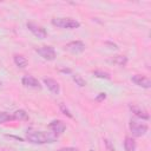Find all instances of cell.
Here are the masks:
<instances>
[{
    "instance_id": "6da1fadb",
    "label": "cell",
    "mask_w": 151,
    "mask_h": 151,
    "mask_svg": "<svg viewBox=\"0 0 151 151\" xmlns=\"http://www.w3.org/2000/svg\"><path fill=\"white\" fill-rule=\"evenodd\" d=\"M26 139L33 144H51V143L57 142L58 136L51 130L50 131L29 130L26 133Z\"/></svg>"
},
{
    "instance_id": "7a4b0ae2",
    "label": "cell",
    "mask_w": 151,
    "mask_h": 151,
    "mask_svg": "<svg viewBox=\"0 0 151 151\" xmlns=\"http://www.w3.org/2000/svg\"><path fill=\"white\" fill-rule=\"evenodd\" d=\"M130 130H131V132L134 137H142L147 132L149 126L142 119L133 118V119L130 120Z\"/></svg>"
},
{
    "instance_id": "3957f363",
    "label": "cell",
    "mask_w": 151,
    "mask_h": 151,
    "mask_svg": "<svg viewBox=\"0 0 151 151\" xmlns=\"http://www.w3.org/2000/svg\"><path fill=\"white\" fill-rule=\"evenodd\" d=\"M51 22H52V25H54L57 27L67 28V29L80 27V22L76 19H72V18H53Z\"/></svg>"
},
{
    "instance_id": "277c9868",
    "label": "cell",
    "mask_w": 151,
    "mask_h": 151,
    "mask_svg": "<svg viewBox=\"0 0 151 151\" xmlns=\"http://www.w3.org/2000/svg\"><path fill=\"white\" fill-rule=\"evenodd\" d=\"M37 53L42 57L45 60H54L55 57H57V53H55V50L52 47V46H42V47H39L35 50Z\"/></svg>"
},
{
    "instance_id": "5b68a950",
    "label": "cell",
    "mask_w": 151,
    "mask_h": 151,
    "mask_svg": "<svg viewBox=\"0 0 151 151\" xmlns=\"http://www.w3.org/2000/svg\"><path fill=\"white\" fill-rule=\"evenodd\" d=\"M27 28L39 39H45L47 37L46 29L42 26H40V25H37L34 22H27Z\"/></svg>"
},
{
    "instance_id": "8992f818",
    "label": "cell",
    "mask_w": 151,
    "mask_h": 151,
    "mask_svg": "<svg viewBox=\"0 0 151 151\" xmlns=\"http://www.w3.org/2000/svg\"><path fill=\"white\" fill-rule=\"evenodd\" d=\"M66 50L67 51H70L71 53H73V54H79V53H81V52H84L85 51V44L83 42V41H80V40H74V41H71V42H68L66 46Z\"/></svg>"
},
{
    "instance_id": "52a82bcc",
    "label": "cell",
    "mask_w": 151,
    "mask_h": 151,
    "mask_svg": "<svg viewBox=\"0 0 151 151\" xmlns=\"http://www.w3.org/2000/svg\"><path fill=\"white\" fill-rule=\"evenodd\" d=\"M131 80L132 83H134L137 86H140L143 88H150L151 87V80L145 77V76H142V74H134L131 77Z\"/></svg>"
},
{
    "instance_id": "ba28073f",
    "label": "cell",
    "mask_w": 151,
    "mask_h": 151,
    "mask_svg": "<svg viewBox=\"0 0 151 151\" xmlns=\"http://www.w3.org/2000/svg\"><path fill=\"white\" fill-rule=\"evenodd\" d=\"M48 129H50L52 132H54L57 136H59V134H61V133L65 132L66 125H65V123H64L63 120L54 119V120H52V122L48 124Z\"/></svg>"
},
{
    "instance_id": "9c48e42d",
    "label": "cell",
    "mask_w": 151,
    "mask_h": 151,
    "mask_svg": "<svg viewBox=\"0 0 151 151\" xmlns=\"http://www.w3.org/2000/svg\"><path fill=\"white\" fill-rule=\"evenodd\" d=\"M21 83L24 86L26 87H31V88H41V85L39 83V80L32 76H25L21 79Z\"/></svg>"
},
{
    "instance_id": "30bf717a",
    "label": "cell",
    "mask_w": 151,
    "mask_h": 151,
    "mask_svg": "<svg viewBox=\"0 0 151 151\" xmlns=\"http://www.w3.org/2000/svg\"><path fill=\"white\" fill-rule=\"evenodd\" d=\"M44 84L50 90V92H52L53 94H59V92H60V85H59V83L57 80H54L52 78H45L44 79Z\"/></svg>"
},
{
    "instance_id": "8fae6325",
    "label": "cell",
    "mask_w": 151,
    "mask_h": 151,
    "mask_svg": "<svg viewBox=\"0 0 151 151\" xmlns=\"http://www.w3.org/2000/svg\"><path fill=\"white\" fill-rule=\"evenodd\" d=\"M130 109H131V111L139 118V119H144V120H147L149 118H150V116H149V113L145 111V110H143V109H140V107H137V106H130Z\"/></svg>"
},
{
    "instance_id": "7c38bea8",
    "label": "cell",
    "mask_w": 151,
    "mask_h": 151,
    "mask_svg": "<svg viewBox=\"0 0 151 151\" xmlns=\"http://www.w3.org/2000/svg\"><path fill=\"white\" fill-rule=\"evenodd\" d=\"M13 60H14V64H15L18 67H20V68H25V67L28 65L27 59H26L24 55H21V54H14Z\"/></svg>"
},
{
    "instance_id": "4fadbf2b",
    "label": "cell",
    "mask_w": 151,
    "mask_h": 151,
    "mask_svg": "<svg viewBox=\"0 0 151 151\" xmlns=\"http://www.w3.org/2000/svg\"><path fill=\"white\" fill-rule=\"evenodd\" d=\"M137 147L136 145V142L132 137H126L125 140H124V149L125 151H134Z\"/></svg>"
},
{
    "instance_id": "5bb4252c",
    "label": "cell",
    "mask_w": 151,
    "mask_h": 151,
    "mask_svg": "<svg viewBox=\"0 0 151 151\" xmlns=\"http://www.w3.org/2000/svg\"><path fill=\"white\" fill-rule=\"evenodd\" d=\"M109 61L114 65H118V66H125L127 63V58L125 55H116V57H113V59H111Z\"/></svg>"
},
{
    "instance_id": "9a60e30c",
    "label": "cell",
    "mask_w": 151,
    "mask_h": 151,
    "mask_svg": "<svg viewBox=\"0 0 151 151\" xmlns=\"http://www.w3.org/2000/svg\"><path fill=\"white\" fill-rule=\"evenodd\" d=\"M12 116H13V119H17V120H28V113L25 110H17Z\"/></svg>"
},
{
    "instance_id": "2e32d148",
    "label": "cell",
    "mask_w": 151,
    "mask_h": 151,
    "mask_svg": "<svg viewBox=\"0 0 151 151\" xmlns=\"http://www.w3.org/2000/svg\"><path fill=\"white\" fill-rule=\"evenodd\" d=\"M93 76L97 77V78H100V79H107V80L111 79L110 73L104 72V71H100V70H96V71H93Z\"/></svg>"
},
{
    "instance_id": "e0dca14e",
    "label": "cell",
    "mask_w": 151,
    "mask_h": 151,
    "mask_svg": "<svg viewBox=\"0 0 151 151\" xmlns=\"http://www.w3.org/2000/svg\"><path fill=\"white\" fill-rule=\"evenodd\" d=\"M72 78H73L74 83H76L78 86L83 87V86H85V85H86V80H85L81 76H79V74H73V76H72Z\"/></svg>"
},
{
    "instance_id": "ac0fdd59",
    "label": "cell",
    "mask_w": 151,
    "mask_h": 151,
    "mask_svg": "<svg viewBox=\"0 0 151 151\" xmlns=\"http://www.w3.org/2000/svg\"><path fill=\"white\" fill-rule=\"evenodd\" d=\"M9 120H13L12 114H9L8 112H0V125L6 122H9Z\"/></svg>"
},
{
    "instance_id": "d6986e66",
    "label": "cell",
    "mask_w": 151,
    "mask_h": 151,
    "mask_svg": "<svg viewBox=\"0 0 151 151\" xmlns=\"http://www.w3.org/2000/svg\"><path fill=\"white\" fill-rule=\"evenodd\" d=\"M59 107H60L61 112H63V113H64L65 116H67L68 118H72V117H73V116L71 114V112L68 111V109H67V107H65V105H64L63 103H60V104H59Z\"/></svg>"
},
{
    "instance_id": "ffe728a7",
    "label": "cell",
    "mask_w": 151,
    "mask_h": 151,
    "mask_svg": "<svg viewBox=\"0 0 151 151\" xmlns=\"http://www.w3.org/2000/svg\"><path fill=\"white\" fill-rule=\"evenodd\" d=\"M104 99H106V93H105V92H100V93L96 97V100H97V101H103Z\"/></svg>"
},
{
    "instance_id": "44dd1931",
    "label": "cell",
    "mask_w": 151,
    "mask_h": 151,
    "mask_svg": "<svg viewBox=\"0 0 151 151\" xmlns=\"http://www.w3.org/2000/svg\"><path fill=\"white\" fill-rule=\"evenodd\" d=\"M57 151H78L76 147H72V146H67V147H61Z\"/></svg>"
},
{
    "instance_id": "7402d4cb",
    "label": "cell",
    "mask_w": 151,
    "mask_h": 151,
    "mask_svg": "<svg viewBox=\"0 0 151 151\" xmlns=\"http://www.w3.org/2000/svg\"><path fill=\"white\" fill-rule=\"evenodd\" d=\"M105 144H106V145H107V147H109V149H110V150H111V151H114V147H113V146H112V145H111V144H110V142H109V140H107V139H105Z\"/></svg>"
},
{
    "instance_id": "603a6c76",
    "label": "cell",
    "mask_w": 151,
    "mask_h": 151,
    "mask_svg": "<svg viewBox=\"0 0 151 151\" xmlns=\"http://www.w3.org/2000/svg\"><path fill=\"white\" fill-rule=\"evenodd\" d=\"M61 72H64V73H71V70H68V68H63Z\"/></svg>"
},
{
    "instance_id": "cb8c5ba5",
    "label": "cell",
    "mask_w": 151,
    "mask_h": 151,
    "mask_svg": "<svg viewBox=\"0 0 151 151\" xmlns=\"http://www.w3.org/2000/svg\"><path fill=\"white\" fill-rule=\"evenodd\" d=\"M0 151H14V150H12V149H2Z\"/></svg>"
},
{
    "instance_id": "d4e9b609",
    "label": "cell",
    "mask_w": 151,
    "mask_h": 151,
    "mask_svg": "<svg viewBox=\"0 0 151 151\" xmlns=\"http://www.w3.org/2000/svg\"><path fill=\"white\" fill-rule=\"evenodd\" d=\"M0 85H1V83H0Z\"/></svg>"
}]
</instances>
